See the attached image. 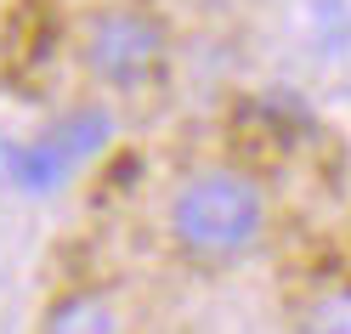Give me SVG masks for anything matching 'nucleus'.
Wrapping results in <instances>:
<instances>
[{"instance_id":"nucleus-3","label":"nucleus","mask_w":351,"mask_h":334,"mask_svg":"<svg viewBox=\"0 0 351 334\" xmlns=\"http://www.w3.org/2000/svg\"><path fill=\"white\" fill-rule=\"evenodd\" d=\"M74 176V165L62 159V153L40 136V142H23V147H12V170H6V182L17 193H29V198H51L62 182Z\"/></svg>"},{"instance_id":"nucleus-2","label":"nucleus","mask_w":351,"mask_h":334,"mask_svg":"<svg viewBox=\"0 0 351 334\" xmlns=\"http://www.w3.org/2000/svg\"><path fill=\"white\" fill-rule=\"evenodd\" d=\"M170 34L153 12L142 6H97L80 29V62L85 74L114 85V91H136L165 69Z\"/></svg>"},{"instance_id":"nucleus-5","label":"nucleus","mask_w":351,"mask_h":334,"mask_svg":"<svg viewBox=\"0 0 351 334\" xmlns=\"http://www.w3.org/2000/svg\"><path fill=\"white\" fill-rule=\"evenodd\" d=\"M108 136H114V119H108L102 108H74V114H62V119L46 130V142H51L69 165L97 159V153L108 147Z\"/></svg>"},{"instance_id":"nucleus-6","label":"nucleus","mask_w":351,"mask_h":334,"mask_svg":"<svg viewBox=\"0 0 351 334\" xmlns=\"http://www.w3.org/2000/svg\"><path fill=\"white\" fill-rule=\"evenodd\" d=\"M300 334H351V306L346 289H323L300 306Z\"/></svg>"},{"instance_id":"nucleus-8","label":"nucleus","mask_w":351,"mask_h":334,"mask_svg":"<svg viewBox=\"0 0 351 334\" xmlns=\"http://www.w3.org/2000/svg\"><path fill=\"white\" fill-rule=\"evenodd\" d=\"M12 147H17L12 136H0V182H6V170H12Z\"/></svg>"},{"instance_id":"nucleus-7","label":"nucleus","mask_w":351,"mask_h":334,"mask_svg":"<svg viewBox=\"0 0 351 334\" xmlns=\"http://www.w3.org/2000/svg\"><path fill=\"white\" fill-rule=\"evenodd\" d=\"M317 23H323V46L328 51L346 46V0H317Z\"/></svg>"},{"instance_id":"nucleus-4","label":"nucleus","mask_w":351,"mask_h":334,"mask_svg":"<svg viewBox=\"0 0 351 334\" xmlns=\"http://www.w3.org/2000/svg\"><path fill=\"white\" fill-rule=\"evenodd\" d=\"M40 334H119V318H114V300L97 295V289H69L51 311Z\"/></svg>"},{"instance_id":"nucleus-1","label":"nucleus","mask_w":351,"mask_h":334,"mask_svg":"<svg viewBox=\"0 0 351 334\" xmlns=\"http://www.w3.org/2000/svg\"><path fill=\"white\" fill-rule=\"evenodd\" d=\"M267 232V198L244 170H199L170 198V238L199 261H232Z\"/></svg>"}]
</instances>
